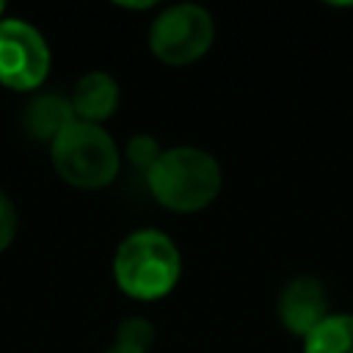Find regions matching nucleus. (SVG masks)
<instances>
[{"mask_svg": "<svg viewBox=\"0 0 353 353\" xmlns=\"http://www.w3.org/2000/svg\"><path fill=\"white\" fill-rule=\"evenodd\" d=\"M113 281L132 301L165 298L182 276V254L160 229H135L113 251Z\"/></svg>", "mask_w": 353, "mask_h": 353, "instance_id": "nucleus-1", "label": "nucleus"}, {"mask_svg": "<svg viewBox=\"0 0 353 353\" xmlns=\"http://www.w3.org/2000/svg\"><path fill=\"white\" fill-rule=\"evenodd\" d=\"M146 185L160 207L171 212H199L218 199L223 171L210 152L185 143L163 149L146 174Z\"/></svg>", "mask_w": 353, "mask_h": 353, "instance_id": "nucleus-2", "label": "nucleus"}, {"mask_svg": "<svg viewBox=\"0 0 353 353\" xmlns=\"http://www.w3.org/2000/svg\"><path fill=\"white\" fill-rule=\"evenodd\" d=\"M50 160L55 174L77 190H102L121 168V152L110 132L77 119L50 143Z\"/></svg>", "mask_w": 353, "mask_h": 353, "instance_id": "nucleus-3", "label": "nucleus"}, {"mask_svg": "<svg viewBox=\"0 0 353 353\" xmlns=\"http://www.w3.org/2000/svg\"><path fill=\"white\" fill-rule=\"evenodd\" d=\"M215 39L212 14L199 3H174L149 25V50L165 66H188L207 55Z\"/></svg>", "mask_w": 353, "mask_h": 353, "instance_id": "nucleus-4", "label": "nucleus"}, {"mask_svg": "<svg viewBox=\"0 0 353 353\" xmlns=\"http://www.w3.org/2000/svg\"><path fill=\"white\" fill-rule=\"evenodd\" d=\"M52 52L36 25L19 17L0 19V85L36 91L50 74Z\"/></svg>", "mask_w": 353, "mask_h": 353, "instance_id": "nucleus-5", "label": "nucleus"}, {"mask_svg": "<svg viewBox=\"0 0 353 353\" xmlns=\"http://www.w3.org/2000/svg\"><path fill=\"white\" fill-rule=\"evenodd\" d=\"M276 314H279V323L284 331L306 339L325 317H331L323 281L314 276L290 279L276 298Z\"/></svg>", "mask_w": 353, "mask_h": 353, "instance_id": "nucleus-6", "label": "nucleus"}, {"mask_svg": "<svg viewBox=\"0 0 353 353\" xmlns=\"http://www.w3.org/2000/svg\"><path fill=\"white\" fill-rule=\"evenodd\" d=\"M119 99H121V91H119L116 77L108 72H99V69L85 72L69 94L74 119L85 121V124H99V127H102V121H108L116 113Z\"/></svg>", "mask_w": 353, "mask_h": 353, "instance_id": "nucleus-7", "label": "nucleus"}, {"mask_svg": "<svg viewBox=\"0 0 353 353\" xmlns=\"http://www.w3.org/2000/svg\"><path fill=\"white\" fill-rule=\"evenodd\" d=\"M74 121V110L69 97L55 94V91H44V94H33L30 102L22 110V130L30 141L36 143H52L69 124Z\"/></svg>", "mask_w": 353, "mask_h": 353, "instance_id": "nucleus-8", "label": "nucleus"}, {"mask_svg": "<svg viewBox=\"0 0 353 353\" xmlns=\"http://www.w3.org/2000/svg\"><path fill=\"white\" fill-rule=\"evenodd\" d=\"M303 353H353V314L325 317L303 339Z\"/></svg>", "mask_w": 353, "mask_h": 353, "instance_id": "nucleus-9", "label": "nucleus"}, {"mask_svg": "<svg viewBox=\"0 0 353 353\" xmlns=\"http://www.w3.org/2000/svg\"><path fill=\"white\" fill-rule=\"evenodd\" d=\"M154 342V325L146 317H124L116 325L113 342L102 353H149Z\"/></svg>", "mask_w": 353, "mask_h": 353, "instance_id": "nucleus-10", "label": "nucleus"}, {"mask_svg": "<svg viewBox=\"0 0 353 353\" xmlns=\"http://www.w3.org/2000/svg\"><path fill=\"white\" fill-rule=\"evenodd\" d=\"M160 154H163V146H160L152 135H146V132L132 135V138L127 141V146H124V157H127V163H130L135 171H141L143 176L152 171V165L157 163Z\"/></svg>", "mask_w": 353, "mask_h": 353, "instance_id": "nucleus-11", "label": "nucleus"}, {"mask_svg": "<svg viewBox=\"0 0 353 353\" xmlns=\"http://www.w3.org/2000/svg\"><path fill=\"white\" fill-rule=\"evenodd\" d=\"M17 226H19V215H17L14 199L0 188V254L14 243Z\"/></svg>", "mask_w": 353, "mask_h": 353, "instance_id": "nucleus-12", "label": "nucleus"}, {"mask_svg": "<svg viewBox=\"0 0 353 353\" xmlns=\"http://www.w3.org/2000/svg\"><path fill=\"white\" fill-rule=\"evenodd\" d=\"M3 17H6V6L0 3V19H3Z\"/></svg>", "mask_w": 353, "mask_h": 353, "instance_id": "nucleus-13", "label": "nucleus"}]
</instances>
